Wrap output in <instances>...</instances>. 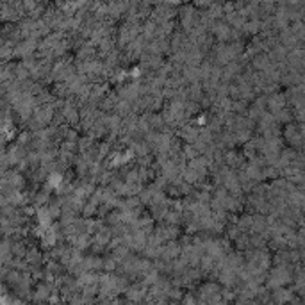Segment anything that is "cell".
I'll return each instance as SVG.
<instances>
[{
	"mask_svg": "<svg viewBox=\"0 0 305 305\" xmlns=\"http://www.w3.org/2000/svg\"><path fill=\"white\" fill-rule=\"evenodd\" d=\"M153 139H155V141H162V136H155ZM157 145H159V146H162V148H168V145H166V143H157Z\"/></svg>",
	"mask_w": 305,
	"mask_h": 305,
	"instance_id": "1",
	"label": "cell"
}]
</instances>
